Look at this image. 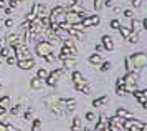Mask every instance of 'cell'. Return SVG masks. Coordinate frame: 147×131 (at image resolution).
<instances>
[{"label": "cell", "mask_w": 147, "mask_h": 131, "mask_svg": "<svg viewBox=\"0 0 147 131\" xmlns=\"http://www.w3.org/2000/svg\"><path fill=\"white\" fill-rule=\"evenodd\" d=\"M65 72H66V70H65L63 66H60V68H56V70H53L51 73H48V76H51L53 80H56V81H58V80H60L61 76H63V75H65Z\"/></svg>", "instance_id": "cb8c5ba5"}, {"label": "cell", "mask_w": 147, "mask_h": 131, "mask_svg": "<svg viewBox=\"0 0 147 131\" xmlns=\"http://www.w3.org/2000/svg\"><path fill=\"white\" fill-rule=\"evenodd\" d=\"M131 32H136V33H139L140 30H142V22L137 18H131V28H129Z\"/></svg>", "instance_id": "7402d4cb"}, {"label": "cell", "mask_w": 147, "mask_h": 131, "mask_svg": "<svg viewBox=\"0 0 147 131\" xmlns=\"http://www.w3.org/2000/svg\"><path fill=\"white\" fill-rule=\"evenodd\" d=\"M142 126H146V123L139 121V119H136V118L124 119L122 121V130H127V131H140Z\"/></svg>", "instance_id": "5b68a950"}, {"label": "cell", "mask_w": 147, "mask_h": 131, "mask_svg": "<svg viewBox=\"0 0 147 131\" xmlns=\"http://www.w3.org/2000/svg\"><path fill=\"white\" fill-rule=\"evenodd\" d=\"M22 43H25V38H23V35H17V33H8L7 35V46L8 48H12L15 50L18 45ZM27 45V43H25Z\"/></svg>", "instance_id": "8992f818"}, {"label": "cell", "mask_w": 147, "mask_h": 131, "mask_svg": "<svg viewBox=\"0 0 147 131\" xmlns=\"http://www.w3.org/2000/svg\"><path fill=\"white\" fill-rule=\"evenodd\" d=\"M3 27H5V28H12V27H13V20H12V18H7L5 22H3Z\"/></svg>", "instance_id": "ee69618b"}, {"label": "cell", "mask_w": 147, "mask_h": 131, "mask_svg": "<svg viewBox=\"0 0 147 131\" xmlns=\"http://www.w3.org/2000/svg\"><path fill=\"white\" fill-rule=\"evenodd\" d=\"M101 45L104 50L107 52H113L114 50V42H113V37H109V35H102V38H101Z\"/></svg>", "instance_id": "7c38bea8"}, {"label": "cell", "mask_w": 147, "mask_h": 131, "mask_svg": "<svg viewBox=\"0 0 147 131\" xmlns=\"http://www.w3.org/2000/svg\"><path fill=\"white\" fill-rule=\"evenodd\" d=\"M35 12H36V18L48 17V7L45 3H35Z\"/></svg>", "instance_id": "4fadbf2b"}, {"label": "cell", "mask_w": 147, "mask_h": 131, "mask_svg": "<svg viewBox=\"0 0 147 131\" xmlns=\"http://www.w3.org/2000/svg\"><path fill=\"white\" fill-rule=\"evenodd\" d=\"M63 105H65V111H74L78 103L74 98H63Z\"/></svg>", "instance_id": "2e32d148"}, {"label": "cell", "mask_w": 147, "mask_h": 131, "mask_svg": "<svg viewBox=\"0 0 147 131\" xmlns=\"http://www.w3.org/2000/svg\"><path fill=\"white\" fill-rule=\"evenodd\" d=\"M119 33L122 35V37H124V40H126L127 37H129V33H131V30H129L127 27H122V25H121V27H119Z\"/></svg>", "instance_id": "8d00e7d4"}, {"label": "cell", "mask_w": 147, "mask_h": 131, "mask_svg": "<svg viewBox=\"0 0 147 131\" xmlns=\"http://www.w3.org/2000/svg\"><path fill=\"white\" fill-rule=\"evenodd\" d=\"M30 88H32V90H35V91L41 90V88H43V80H40V78H36V76H33V78L30 80Z\"/></svg>", "instance_id": "44dd1931"}, {"label": "cell", "mask_w": 147, "mask_h": 131, "mask_svg": "<svg viewBox=\"0 0 147 131\" xmlns=\"http://www.w3.org/2000/svg\"><path fill=\"white\" fill-rule=\"evenodd\" d=\"M13 57L17 58V61H18V60L32 58V53H30V50H28V46L25 45V43H22V45H18L13 50Z\"/></svg>", "instance_id": "52a82bcc"}, {"label": "cell", "mask_w": 147, "mask_h": 131, "mask_svg": "<svg viewBox=\"0 0 147 131\" xmlns=\"http://www.w3.org/2000/svg\"><path fill=\"white\" fill-rule=\"evenodd\" d=\"M48 76V72L45 70V68H38V72H36V78L40 80H45Z\"/></svg>", "instance_id": "e575fe53"}, {"label": "cell", "mask_w": 147, "mask_h": 131, "mask_svg": "<svg viewBox=\"0 0 147 131\" xmlns=\"http://www.w3.org/2000/svg\"><path fill=\"white\" fill-rule=\"evenodd\" d=\"M13 131H22V130H18V128H15V130Z\"/></svg>", "instance_id": "9f6ffc18"}, {"label": "cell", "mask_w": 147, "mask_h": 131, "mask_svg": "<svg viewBox=\"0 0 147 131\" xmlns=\"http://www.w3.org/2000/svg\"><path fill=\"white\" fill-rule=\"evenodd\" d=\"M88 61H89L91 65H101V63H102V58H101L99 53H93V55H89Z\"/></svg>", "instance_id": "484cf974"}, {"label": "cell", "mask_w": 147, "mask_h": 131, "mask_svg": "<svg viewBox=\"0 0 147 131\" xmlns=\"http://www.w3.org/2000/svg\"><path fill=\"white\" fill-rule=\"evenodd\" d=\"M127 60H129V66H131V70H142V68L147 65V55L144 52L132 53V55L127 57Z\"/></svg>", "instance_id": "3957f363"}, {"label": "cell", "mask_w": 147, "mask_h": 131, "mask_svg": "<svg viewBox=\"0 0 147 131\" xmlns=\"http://www.w3.org/2000/svg\"><path fill=\"white\" fill-rule=\"evenodd\" d=\"M0 90H2V81H0Z\"/></svg>", "instance_id": "6f0895ef"}, {"label": "cell", "mask_w": 147, "mask_h": 131, "mask_svg": "<svg viewBox=\"0 0 147 131\" xmlns=\"http://www.w3.org/2000/svg\"><path fill=\"white\" fill-rule=\"evenodd\" d=\"M96 119H98V123L94 126V131H107V123L104 119V115H99Z\"/></svg>", "instance_id": "9a60e30c"}, {"label": "cell", "mask_w": 147, "mask_h": 131, "mask_svg": "<svg viewBox=\"0 0 147 131\" xmlns=\"http://www.w3.org/2000/svg\"><path fill=\"white\" fill-rule=\"evenodd\" d=\"M71 80L74 81V85H84V83H88V80H84V76H83L81 72H73Z\"/></svg>", "instance_id": "ffe728a7"}, {"label": "cell", "mask_w": 147, "mask_h": 131, "mask_svg": "<svg viewBox=\"0 0 147 131\" xmlns=\"http://www.w3.org/2000/svg\"><path fill=\"white\" fill-rule=\"evenodd\" d=\"M40 130H41V119L35 118L33 123H32V131H40Z\"/></svg>", "instance_id": "d6a6232c"}, {"label": "cell", "mask_w": 147, "mask_h": 131, "mask_svg": "<svg viewBox=\"0 0 147 131\" xmlns=\"http://www.w3.org/2000/svg\"><path fill=\"white\" fill-rule=\"evenodd\" d=\"M10 52H12V48H8L7 45H5V46H0V57H2L3 60L7 58V57H10V55H12Z\"/></svg>", "instance_id": "f546056e"}, {"label": "cell", "mask_w": 147, "mask_h": 131, "mask_svg": "<svg viewBox=\"0 0 147 131\" xmlns=\"http://www.w3.org/2000/svg\"><path fill=\"white\" fill-rule=\"evenodd\" d=\"M102 50H104V48H102V45H101V43H99V45H96V52H98V53L102 52Z\"/></svg>", "instance_id": "f5cc1de1"}, {"label": "cell", "mask_w": 147, "mask_h": 131, "mask_svg": "<svg viewBox=\"0 0 147 131\" xmlns=\"http://www.w3.org/2000/svg\"><path fill=\"white\" fill-rule=\"evenodd\" d=\"M22 108H23V105H15V106H10L8 110H10V115L12 116H17V115H20Z\"/></svg>", "instance_id": "1f68e13d"}, {"label": "cell", "mask_w": 147, "mask_h": 131, "mask_svg": "<svg viewBox=\"0 0 147 131\" xmlns=\"http://www.w3.org/2000/svg\"><path fill=\"white\" fill-rule=\"evenodd\" d=\"M45 105L48 106V110L51 113H55L56 116H63L65 115V105H63V98L61 96H55V95H48L45 96Z\"/></svg>", "instance_id": "6da1fadb"}, {"label": "cell", "mask_w": 147, "mask_h": 131, "mask_svg": "<svg viewBox=\"0 0 147 131\" xmlns=\"http://www.w3.org/2000/svg\"><path fill=\"white\" fill-rule=\"evenodd\" d=\"M132 95L142 108H147V90H134Z\"/></svg>", "instance_id": "8fae6325"}, {"label": "cell", "mask_w": 147, "mask_h": 131, "mask_svg": "<svg viewBox=\"0 0 147 131\" xmlns=\"http://www.w3.org/2000/svg\"><path fill=\"white\" fill-rule=\"evenodd\" d=\"M102 8V0H94V10H101Z\"/></svg>", "instance_id": "f6af8a7d"}, {"label": "cell", "mask_w": 147, "mask_h": 131, "mask_svg": "<svg viewBox=\"0 0 147 131\" xmlns=\"http://www.w3.org/2000/svg\"><path fill=\"white\" fill-rule=\"evenodd\" d=\"M17 65L20 70H32L35 66V60L33 58H27V60H18L17 61Z\"/></svg>", "instance_id": "5bb4252c"}, {"label": "cell", "mask_w": 147, "mask_h": 131, "mask_svg": "<svg viewBox=\"0 0 147 131\" xmlns=\"http://www.w3.org/2000/svg\"><path fill=\"white\" fill-rule=\"evenodd\" d=\"M99 22H101V18L98 15H86L81 20V25H83V28H89V27H98Z\"/></svg>", "instance_id": "ba28073f"}, {"label": "cell", "mask_w": 147, "mask_h": 131, "mask_svg": "<svg viewBox=\"0 0 147 131\" xmlns=\"http://www.w3.org/2000/svg\"><path fill=\"white\" fill-rule=\"evenodd\" d=\"M124 80V90L127 93H132L134 90H137V83L140 80V75H139V70H131V72L126 73V76H122Z\"/></svg>", "instance_id": "7a4b0ae2"}, {"label": "cell", "mask_w": 147, "mask_h": 131, "mask_svg": "<svg viewBox=\"0 0 147 131\" xmlns=\"http://www.w3.org/2000/svg\"><path fill=\"white\" fill-rule=\"evenodd\" d=\"M126 40L129 42V43H139V42H140V37H139V33L131 32V33H129V37H127Z\"/></svg>", "instance_id": "f1b7e54d"}, {"label": "cell", "mask_w": 147, "mask_h": 131, "mask_svg": "<svg viewBox=\"0 0 147 131\" xmlns=\"http://www.w3.org/2000/svg\"><path fill=\"white\" fill-rule=\"evenodd\" d=\"M15 63H17V58L15 57H12V55L7 57V65H15Z\"/></svg>", "instance_id": "bcb514c9"}, {"label": "cell", "mask_w": 147, "mask_h": 131, "mask_svg": "<svg viewBox=\"0 0 147 131\" xmlns=\"http://www.w3.org/2000/svg\"><path fill=\"white\" fill-rule=\"evenodd\" d=\"M32 118H33V108H27L25 113H23V119L28 121V119H32Z\"/></svg>", "instance_id": "836d02e7"}, {"label": "cell", "mask_w": 147, "mask_h": 131, "mask_svg": "<svg viewBox=\"0 0 147 131\" xmlns=\"http://www.w3.org/2000/svg\"><path fill=\"white\" fill-rule=\"evenodd\" d=\"M113 10H114V12H116V13H119V12H121V7H114Z\"/></svg>", "instance_id": "db71d44e"}, {"label": "cell", "mask_w": 147, "mask_h": 131, "mask_svg": "<svg viewBox=\"0 0 147 131\" xmlns=\"http://www.w3.org/2000/svg\"><path fill=\"white\" fill-rule=\"evenodd\" d=\"M111 61H102V63H101V66H99V70L101 72H107V70H111Z\"/></svg>", "instance_id": "74e56055"}, {"label": "cell", "mask_w": 147, "mask_h": 131, "mask_svg": "<svg viewBox=\"0 0 147 131\" xmlns=\"http://www.w3.org/2000/svg\"><path fill=\"white\" fill-rule=\"evenodd\" d=\"M116 86H124V80H122V78H117V83H116Z\"/></svg>", "instance_id": "f907efd6"}, {"label": "cell", "mask_w": 147, "mask_h": 131, "mask_svg": "<svg viewBox=\"0 0 147 131\" xmlns=\"http://www.w3.org/2000/svg\"><path fill=\"white\" fill-rule=\"evenodd\" d=\"M68 57H73L71 55V50L68 48V46H61V50H60V53H58V60H63V58H68Z\"/></svg>", "instance_id": "4316f807"}, {"label": "cell", "mask_w": 147, "mask_h": 131, "mask_svg": "<svg viewBox=\"0 0 147 131\" xmlns=\"http://www.w3.org/2000/svg\"><path fill=\"white\" fill-rule=\"evenodd\" d=\"M3 12H5V15L10 17V15H12V8H10V7H5V8H3Z\"/></svg>", "instance_id": "c3c4849f"}, {"label": "cell", "mask_w": 147, "mask_h": 131, "mask_svg": "<svg viewBox=\"0 0 147 131\" xmlns=\"http://www.w3.org/2000/svg\"><path fill=\"white\" fill-rule=\"evenodd\" d=\"M107 101V96H99V98H96V100H93V106L94 108H99V106H102V105H106Z\"/></svg>", "instance_id": "83f0119b"}, {"label": "cell", "mask_w": 147, "mask_h": 131, "mask_svg": "<svg viewBox=\"0 0 147 131\" xmlns=\"http://www.w3.org/2000/svg\"><path fill=\"white\" fill-rule=\"evenodd\" d=\"M116 116L121 118V119H131V118H134V115H132V113H129L126 108H117V110H116Z\"/></svg>", "instance_id": "d6986e66"}, {"label": "cell", "mask_w": 147, "mask_h": 131, "mask_svg": "<svg viewBox=\"0 0 147 131\" xmlns=\"http://www.w3.org/2000/svg\"><path fill=\"white\" fill-rule=\"evenodd\" d=\"M122 121H124V119L117 118V116H113V118L106 119L107 131H121V130H122Z\"/></svg>", "instance_id": "9c48e42d"}, {"label": "cell", "mask_w": 147, "mask_h": 131, "mask_svg": "<svg viewBox=\"0 0 147 131\" xmlns=\"http://www.w3.org/2000/svg\"><path fill=\"white\" fill-rule=\"evenodd\" d=\"M17 2H18V3H23V2H25V0H17Z\"/></svg>", "instance_id": "11a10c76"}, {"label": "cell", "mask_w": 147, "mask_h": 131, "mask_svg": "<svg viewBox=\"0 0 147 131\" xmlns=\"http://www.w3.org/2000/svg\"><path fill=\"white\" fill-rule=\"evenodd\" d=\"M116 95L117 96H124V95H127V91L124 90V86H116Z\"/></svg>", "instance_id": "ab89813d"}, {"label": "cell", "mask_w": 147, "mask_h": 131, "mask_svg": "<svg viewBox=\"0 0 147 131\" xmlns=\"http://www.w3.org/2000/svg\"><path fill=\"white\" fill-rule=\"evenodd\" d=\"M83 20V15L78 12H73V10H66V23L68 25H76V23H81Z\"/></svg>", "instance_id": "30bf717a"}, {"label": "cell", "mask_w": 147, "mask_h": 131, "mask_svg": "<svg viewBox=\"0 0 147 131\" xmlns=\"http://www.w3.org/2000/svg\"><path fill=\"white\" fill-rule=\"evenodd\" d=\"M65 12H66V8H65V7L56 5V7H53L51 10H48V18L51 20V18H55L56 15H60V13H65Z\"/></svg>", "instance_id": "ac0fdd59"}, {"label": "cell", "mask_w": 147, "mask_h": 131, "mask_svg": "<svg viewBox=\"0 0 147 131\" xmlns=\"http://www.w3.org/2000/svg\"><path fill=\"white\" fill-rule=\"evenodd\" d=\"M45 80H47V85H48V86H55L56 83H58V81H56V80H53L51 76H47Z\"/></svg>", "instance_id": "7bdbcfd3"}, {"label": "cell", "mask_w": 147, "mask_h": 131, "mask_svg": "<svg viewBox=\"0 0 147 131\" xmlns=\"http://www.w3.org/2000/svg\"><path fill=\"white\" fill-rule=\"evenodd\" d=\"M131 2H132L134 8H139V7H142V0H131Z\"/></svg>", "instance_id": "7dc6e473"}, {"label": "cell", "mask_w": 147, "mask_h": 131, "mask_svg": "<svg viewBox=\"0 0 147 131\" xmlns=\"http://www.w3.org/2000/svg\"><path fill=\"white\" fill-rule=\"evenodd\" d=\"M84 118H86V121H89V123H93L94 119L98 118V116H96V115H94L93 111H88L86 113V116H84Z\"/></svg>", "instance_id": "f35d334b"}, {"label": "cell", "mask_w": 147, "mask_h": 131, "mask_svg": "<svg viewBox=\"0 0 147 131\" xmlns=\"http://www.w3.org/2000/svg\"><path fill=\"white\" fill-rule=\"evenodd\" d=\"M33 20H36V12H35V3L33 7H32V12L27 15V22H33Z\"/></svg>", "instance_id": "d590c367"}, {"label": "cell", "mask_w": 147, "mask_h": 131, "mask_svg": "<svg viewBox=\"0 0 147 131\" xmlns=\"http://www.w3.org/2000/svg\"><path fill=\"white\" fill-rule=\"evenodd\" d=\"M0 131H8L7 130V123H2V121H0Z\"/></svg>", "instance_id": "681fc988"}, {"label": "cell", "mask_w": 147, "mask_h": 131, "mask_svg": "<svg viewBox=\"0 0 147 131\" xmlns=\"http://www.w3.org/2000/svg\"><path fill=\"white\" fill-rule=\"evenodd\" d=\"M74 86H76V90H78V91H81L83 95H88V93L91 91V88H89V85H88V83H84V85H74Z\"/></svg>", "instance_id": "4dcf8cb0"}, {"label": "cell", "mask_w": 147, "mask_h": 131, "mask_svg": "<svg viewBox=\"0 0 147 131\" xmlns=\"http://www.w3.org/2000/svg\"><path fill=\"white\" fill-rule=\"evenodd\" d=\"M83 123H81V118L80 116H74L73 118V123H71V131H83Z\"/></svg>", "instance_id": "d4e9b609"}, {"label": "cell", "mask_w": 147, "mask_h": 131, "mask_svg": "<svg viewBox=\"0 0 147 131\" xmlns=\"http://www.w3.org/2000/svg\"><path fill=\"white\" fill-rule=\"evenodd\" d=\"M7 7V0H0V8H5Z\"/></svg>", "instance_id": "816d5d0a"}, {"label": "cell", "mask_w": 147, "mask_h": 131, "mask_svg": "<svg viewBox=\"0 0 147 131\" xmlns=\"http://www.w3.org/2000/svg\"><path fill=\"white\" fill-rule=\"evenodd\" d=\"M109 25H111V28H113V30H119L121 22H119V20H111V23H109Z\"/></svg>", "instance_id": "60d3db41"}, {"label": "cell", "mask_w": 147, "mask_h": 131, "mask_svg": "<svg viewBox=\"0 0 147 131\" xmlns=\"http://www.w3.org/2000/svg\"><path fill=\"white\" fill-rule=\"evenodd\" d=\"M124 17H126V18H134V12L131 8H126V10H124Z\"/></svg>", "instance_id": "b9f144b4"}, {"label": "cell", "mask_w": 147, "mask_h": 131, "mask_svg": "<svg viewBox=\"0 0 147 131\" xmlns=\"http://www.w3.org/2000/svg\"><path fill=\"white\" fill-rule=\"evenodd\" d=\"M76 65V58L74 57H68V58H63L61 60V66L65 68V70H68V68H71V66Z\"/></svg>", "instance_id": "603a6c76"}, {"label": "cell", "mask_w": 147, "mask_h": 131, "mask_svg": "<svg viewBox=\"0 0 147 131\" xmlns=\"http://www.w3.org/2000/svg\"><path fill=\"white\" fill-rule=\"evenodd\" d=\"M35 52L38 57L41 58H45L48 55H51L55 52V46L51 42H48V40H40V42H36V45H35Z\"/></svg>", "instance_id": "277c9868"}, {"label": "cell", "mask_w": 147, "mask_h": 131, "mask_svg": "<svg viewBox=\"0 0 147 131\" xmlns=\"http://www.w3.org/2000/svg\"><path fill=\"white\" fill-rule=\"evenodd\" d=\"M12 106V98L10 96H0V111H7L8 108Z\"/></svg>", "instance_id": "e0dca14e"}]
</instances>
